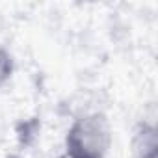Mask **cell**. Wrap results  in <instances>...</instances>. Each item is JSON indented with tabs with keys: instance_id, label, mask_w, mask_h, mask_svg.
<instances>
[{
	"instance_id": "cell-3",
	"label": "cell",
	"mask_w": 158,
	"mask_h": 158,
	"mask_svg": "<svg viewBox=\"0 0 158 158\" xmlns=\"http://www.w3.org/2000/svg\"><path fill=\"white\" fill-rule=\"evenodd\" d=\"M11 73H13V60L4 48H0V86L11 76Z\"/></svg>"
},
{
	"instance_id": "cell-1",
	"label": "cell",
	"mask_w": 158,
	"mask_h": 158,
	"mask_svg": "<svg viewBox=\"0 0 158 158\" xmlns=\"http://www.w3.org/2000/svg\"><path fill=\"white\" fill-rule=\"evenodd\" d=\"M110 143V123L106 115L99 112L78 117L65 138V149L69 158H104Z\"/></svg>"
},
{
	"instance_id": "cell-4",
	"label": "cell",
	"mask_w": 158,
	"mask_h": 158,
	"mask_svg": "<svg viewBox=\"0 0 158 158\" xmlns=\"http://www.w3.org/2000/svg\"><path fill=\"white\" fill-rule=\"evenodd\" d=\"M10 158H15V156H10Z\"/></svg>"
},
{
	"instance_id": "cell-2",
	"label": "cell",
	"mask_w": 158,
	"mask_h": 158,
	"mask_svg": "<svg viewBox=\"0 0 158 158\" xmlns=\"http://www.w3.org/2000/svg\"><path fill=\"white\" fill-rule=\"evenodd\" d=\"M138 158H158L156 134L152 127H141L138 134Z\"/></svg>"
}]
</instances>
